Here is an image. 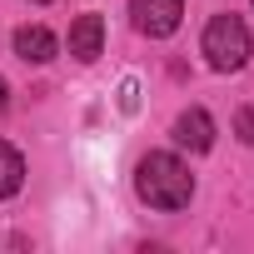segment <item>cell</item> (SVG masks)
I'll return each mask as SVG.
<instances>
[{"mask_svg": "<svg viewBox=\"0 0 254 254\" xmlns=\"http://www.w3.org/2000/svg\"><path fill=\"white\" fill-rule=\"evenodd\" d=\"M135 194L150 209H185L194 199V175L180 155H145L135 170Z\"/></svg>", "mask_w": 254, "mask_h": 254, "instance_id": "cell-1", "label": "cell"}, {"mask_svg": "<svg viewBox=\"0 0 254 254\" xmlns=\"http://www.w3.org/2000/svg\"><path fill=\"white\" fill-rule=\"evenodd\" d=\"M249 25L239 20V15H214L209 25H204V60H209V70H219V75H234V70H244V60H249Z\"/></svg>", "mask_w": 254, "mask_h": 254, "instance_id": "cell-2", "label": "cell"}, {"mask_svg": "<svg viewBox=\"0 0 254 254\" xmlns=\"http://www.w3.org/2000/svg\"><path fill=\"white\" fill-rule=\"evenodd\" d=\"M130 15H135V30L150 35V40H165L180 30V15H185V0H130Z\"/></svg>", "mask_w": 254, "mask_h": 254, "instance_id": "cell-3", "label": "cell"}, {"mask_svg": "<svg viewBox=\"0 0 254 254\" xmlns=\"http://www.w3.org/2000/svg\"><path fill=\"white\" fill-rule=\"evenodd\" d=\"M175 145L180 150H190V155H204L209 145H214V120L204 115V110H185L180 120H175Z\"/></svg>", "mask_w": 254, "mask_h": 254, "instance_id": "cell-4", "label": "cell"}, {"mask_svg": "<svg viewBox=\"0 0 254 254\" xmlns=\"http://www.w3.org/2000/svg\"><path fill=\"white\" fill-rule=\"evenodd\" d=\"M100 50H105V20L100 15H80L70 25V55L80 65H90V60H100Z\"/></svg>", "mask_w": 254, "mask_h": 254, "instance_id": "cell-5", "label": "cell"}, {"mask_svg": "<svg viewBox=\"0 0 254 254\" xmlns=\"http://www.w3.org/2000/svg\"><path fill=\"white\" fill-rule=\"evenodd\" d=\"M55 35L45 30V25H25V30H15V55L25 60V65H50L55 60Z\"/></svg>", "mask_w": 254, "mask_h": 254, "instance_id": "cell-6", "label": "cell"}, {"mask_svg": "<svg viewBox=\"0 0 254 254\" xmlns=\"http://www.w3.org/2000/svg\"><path fill=\"white\" fill-rule=\"evenodd\" d=\"M20 185H25V160H20V150H15V145L0 140V199L20 194Z\"/></svg>", "mask_w": 254, "mask_h": 254, "instance_id": "cell-7", "label": "cell"}, {"mask_svg": "<svg viewBox=\"0 0 254 254\" xmlns=\"http://www.w3.org/2000/svg\"><path fill=\"white\" fill-rule=\"evenodd\" d=\"M234 135H239L244 145H254V110H239V115H234Z\"/></svg>", "mask_w": 254, "mask_h": 254, "instance_id": "cell-8", "label": "cell"}, {"mask_svg": "<svg viewBox=\"0 0 254 254\" xmlns=\"http://www.w3.org/2000/svg\"><path fill=\"white\" fill-rule=\"evenodd\" d=\"M5 105H10V85L0 80V115H5Z\"/></svg>", "mask_w": 254, "mask_h": 254, "instance_id": "cell-9", "label": "cell"}, {"mask_svg": "<svg viewBox=\"0 0 254 254\" xmlns=\"http://www.w3.org/2000/svg\"><path fill=\"white\" fill-rule=\"evenodd\" d=\"M30 5H45V0H30Z\"/></svg>", "mask_w": 254, "mask_h": 254, "instance_id": "cell-10", "label": "cell"}]
</instances>
